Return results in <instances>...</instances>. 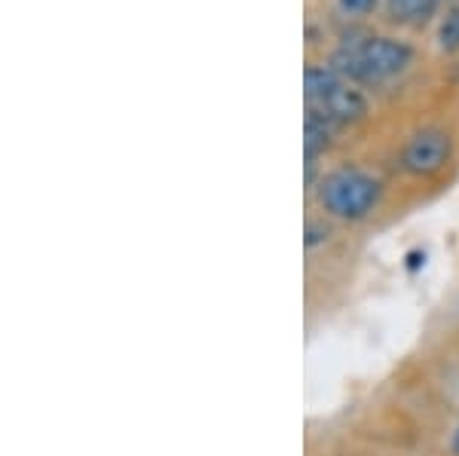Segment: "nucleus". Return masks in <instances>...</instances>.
<instances>
[{"mask_svg":"<svg viewBox=\"0 0 459 456\" xmlns=\"http://www.w3.org/2000/svg\"><path fill=\"white\" fill-rule=\"evenodd\" d=\"M380 181L374 175L361 172V168H337L328 178H322L318 202L334 218L361 220L374 211V205L380 202Z\"/></svg>","mask_w":459,"mask_h":456,"instance_id":"1","label":"nucleus"},{"mask_svg":"<svg viewBox=\"0 0 459 456\" xmlns=\"http://www.w3.org/2000/svg\"><path fill=\"white\" fill-rule=\"evenodd\" d=\"M450 447H454V453L459 456V426H456V432H454V441H450Z\"/></svg>","mask_w":459,"mask_h":456,"instance_id":"10","label":"nucleus"},{"mask_svg":"<svg viewBox=\"0 0 459 456\" xmlns=\"http://www.w3.org/2000/svg\"><path fill=\"white\" fill-rule=\"evenodd\" d=\"M359 53L365 58L371 83L395 77V73H402L407 65H411V47H404V43H398V40H389V37H371V40L359 43Z\"/></svg>","mask_w":459,"mask_h":456,"instance_id":"3","label":"nucleus"},{"mask_svg":"<svg viewBox=\"0 0 459 456\" xmlns=\"http://www.w3.org/2000/svg\"><path fill=\"white\" fill-rule=\"evenodd\" d=\"M325 239H328V227L309 220V224H307V248H313V245H318V242H325Z\"/></svg>","mask_w":459,"mask_h":456,"instance_id":"9","label":"nucleus"},{"mask_svg":"<svg viewBox=\"0 0 459 456\" xmlns=\"http://www.w3.org/2000/svg\"><path fill=\"white\" fill-rule=\"evenodd\" d=\"M438 0H389V13L398 22H426Z\"/></svg>","mask_w":459,"mask_h":456,"instance_id":"6","label":"nucleus"},{"mask_svg":"<svg viewBox=\"0 0 459 456\" xmlns=\"http://www.w3.org/2000/svg\"><path fill=\"white\" fill-rule=\"evenodd\" d=\"M377 6V0H340V10L350 13V16H365Z\"/></svg>","mask_w":459,"mask_h":456,"instance_id":"8","label":"nucleus"},{"mask_svg":"<svg viewBox=\"0 0 459 456\" xmlns=\"http://www.w3.org/2000/svg\"><path fill=\"white\" fill-rule=\"evenodd\" d=\"M303 147H307V163H316L318 153L331 147V120L318 110H307V132H303Z\"/></svg>","mask_w":459,"mask_h":456,"instance_id":"5","label":"nucleus"},{"mask_svg":"<svg viewBox=\"0 0 459 456\" xmlns=\"http://www.w3.org/2000/svg\"><path fill=\"white\" fill-rule=\"evenodd\" d=\"M309 108L318 110L322 116H328L331 123H359L361 116L368 114V99L359 90H352L350 83L340 80L334 90H328Z\"/></svg>","mask_w":459,"mask_h":456,"instance_id":"4","label":"nucleus"},{"mask_svg":"<svg viewBox=\"0 0 459 456\" xmlns=\"http://www.w3.org/2000/svg\"><path fill=\"white\" fill-rule=\"evenodd\" d=\"M447 159H450V138H447V132H441V129L417 132L402 151L404 172L420 175V178L441 172V168L447 166Z\"/></svg>","mask_w":459,"mask_h":456,"instance_id":"2","label":"nucleus"},{"mask_svg":"<svg viewBox=\"0 0 459 456\" xmlns=\"http://www.w3.org/2000/svg\"><path fill=\"white\" fill-rule=\"evenodd\" d=\"M438 43L444 53H459V6H454V10L447 13V19L441 22Z\"/></svg>","mask_w":459,"mask_h":456,"instance_id":"7","label":"nucleus"}]
</instances>
